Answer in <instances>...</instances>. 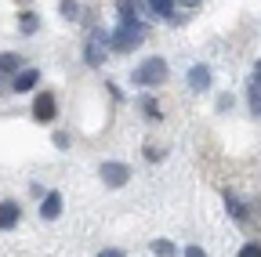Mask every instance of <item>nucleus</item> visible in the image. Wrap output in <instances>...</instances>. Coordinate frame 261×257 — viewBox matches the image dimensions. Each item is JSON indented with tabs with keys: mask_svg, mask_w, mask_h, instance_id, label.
<instances>
[{
	"mask_svg": "<svg viewBox=\"0 0 261 257\" xmlns=\"http://www.w3.org/2000/svg\"><path fill=\"white\" fill-rule=\"evenodd\" d=\"M142 37H145V25L142 22H120V29H116V33H113V51H135L138 44H142Z\"/></svg>",
	"mask_w": 261,
	"mask_h": 257,
	"instance_id": "f257e3e1",
	"label": "nucleus"
},
{
	"mask_svg": "<svg viewBox=\"0 0 261 257\" xmlns=\"http://www.w3.org/2000/svg\"><path fill=\"white\" fill-rule=\"evenodd\" d=\"M163 80H167V62H163V58H145L142 66L135 69V83L138 87H156Z\"/></svg>",
	"mask_w": 261,
	"mask_h": 257,
	"instance_id": "f03ea898",
	"label": "nucleus"
},
{
	"mask_svg": "<svg viewBox=\"0 0 261 257\" xmlns=\"http://www.w3.org/2000/svg\"><path fill=\"white\" fill-rule=\"evenodd\" d=\"M55 112H58V105H55V94H37V98H33V120L37 123H51L55 120Z\"/></svg>",
	"mask_w": 261,
	"mask_h": 257,
	"instance_id": "7ed1b4c3",
	"label": "nucleus"
},
{
	"mask_svg": "<svg viewBox=\"0 0 261 257\" xmlns=\"http://www.w3.org/2000/svg\"><path fill=\"white\" fill-rule=\"evenodd\" d=\"M127 178H130V170H127L123 163H102V181H106V185L120 188V185H127Z\"/></svg>",
	"mask_w": 261,
	"mask_h": 257,
	"instance_id": "20e7f679",
	"label": "nucleus"
},
{
	"mask_svg": "<svg viewBox=\"0 0 261 257\" xmlns=\"http://www.w3.org/2000/svg\"><path fill=\"white\" fill-rule=\"evenodd\" d=\"M87 62H91V66H102V62H106V37L102 33H91V40H87Z\"/></svg>",
	"mask_w": 261,
	"mask_h": 257,
	"instance_id": "39448f33",
	"label": "nucleus"
},
{
	"mask_svg": "<svg viewBox=\"0 0 261 257\" xmlns=\"http://www.w3.org/2000/svg\"><path fill=\"white\" fill-rule=\"evenodd\" d=\"M189 87L192 91H207L211 87V69L207 66H192L189 69Z\"/></svg>",
	"mask_w": 261,
	"mask_h": 257,
	"instance_id": "423d86ee",
	"label": "nucleus"
},
{
	"mask_svg": "<svg viewBox=\"0 0 261 257\" xmlns=\"http://www.w3.org/2000/svg\"><path fill=\"white\" fill-rule=\"evenodd\" d=\"M40 214H44L47 221H55V217L62 214V196H58V192H47V196H44V203H40Z\"/></svg>",
	"mask_w": 261,
	"mask_h": 257,
	"instance_id": "0eeeda50",
	"label": "nucleus"
},
{
	"mask_svg": "<svg viewBox=\"0 0 261 257\" xmlns=\"http://www.w3.org/2000/svg\"><path fill=\"white\" fill-rule=\"evenodd\" d=\"M18 69H22V62H18L15 51H4V54H0V76H15Z\"/></svg>",
	"mask_w": 261,
	"mask_h": 257,
	"instance_id": "6e6552de",
	"label": "nucleus"
},
{
	"mask_svg": "<svg viewBox=\"0 0 261 257\" xmlns=\"http://www.w3.org/2000/svg\"><path fill=\"white\" fill-rule=\"evenodd\" d=\"M37 80H40L37 69H22V73H15V91H33Z\"/></svg>",
	"mask_w": 261,
	"mask_h": 257,
	"instance_id": "1a4fd4ad",
	"label": "nucleus"
},
{
	"mask_svg": "<svg viewBox=\"0 0 261 257\" xmlns=\"http://www.w3.org/2000/svg\"><path fill=\"white\" fill-rule=\"evenodd\" d=\"M15 224H18V207L15 203H0V229H15Z\"/></svg>",
	"mask_w": 261,
	"mask_h": 257,
	"instance_id": "9d476101",
	"label": "nucleus"
},
{
	"mask_svg": "<svg viewBox=\"0 0 261 257\" xmlns=\"http://www.w3.org/2000/svg\"><path fill=\"white\" fill-rule=\"evenodd\" d=\"M149 11H152V15H160V18H171L174 0H149Z\"/></svg>",
	"mask_w": 261,
	"mask_h": 257,
	"instance_id": "9b49d317",
	"label": "nucleus"
},
{
	"mask_svg": "<svg viewBox=\"0 0 261 257\" xmlns=\"http://www.w3.org/2000/svg\"><path fill=\"white\" fill-rule=\"evenodd\" d=\"M247 102H250V112H257V116H261V87H257L254 80L247 83Z\"/></svg>",
	"mask_w": 261,
	"mask_h": 257,
	"instance_id": "f8f14e48",
	"label": "nucleus"
},
{
	"mask_svg": "<svg viewBox=\"0 0 261 257\" xmlns=\"http://www.w3.org/2000/svg\"><path fill=\"white\" fill-rule=\"evenodd\" d=\"M152 253H160V257H174V243H167V239H156V243H152Z\"/></svg>",
	"mask_w": 261,
	"mask_h": 257,
	"instance_id": "ddd939ff",
	"label": "nucleus"
},
{
	"mask_svg": "<svg viewBox=\"0 0 261 257\" xmlns=\"http://www.w3.org/2000/svg\"><path fill=\"white\" fill-rule=\"evenodd\" d=\"M225 203H228V210H232V217H236V221H243V217H247V214H243V207H240V199H236V196H225Z\"/></svg>",
	"mask_w": 261,
	"mask_h": 257,
	"instance_id": "4468645a",
	"label": "nucleus"
},
{
	"mask_svg": "<svg viewBox=\"0 0 261 257\" xmlns=\"http://www.w3.org/2000/svg\"><path fill=\"white\" fill-rule=\"evenodd\" d=\"M240 257H261V243H247V246L240 250Z\"/></svg>",
	"mask_w": 261,
	"mask_h": 257,
	"instance_id": "2eb2a0df",
	"label": "nucleus"
},
{
	"mask_svg": "<svg viewBox=\"0 0 261 257\" xmlns=\"http://www.w3.org/2000/svg\"><path fill=\"white\" fill-rule=\"evenodd\" d=\"M62 15L65 18H76V0H62Z\"/></svg>",
	"mask_w": 261,
	"mask_h": 257,
	"instance_id": "dca6fc26",
	"label": "nucleus"
},
{
	"mask_svg": "<svg viewBox=\"0 0 261 257\" xmlns=\"http://www.w3.org/2000/svg\"><path fill=\"white\" fill-rule=\"evenodd\" d=\"M22 29L33 33V29H37V15H22Z\"/></svg>",
	"mask_w": 261,
	"mask_h": 257,
	"instance_id": "f3484780",
	"label": "nucleus"
},
{
	"mask_svg": "<svg viewBox=\"0 0 261 257\" xmlns=\"http://www.w3.org/2000/svg\"><path fill=\"white\" fill-rule=\"evenodd\" d=\"M185 257H207V253H203L200 246H189V250H185Z\"/></svg>",
	"mask_w": 261,
	"mask_h": 257,
	"instance_id": "a211bd4d",
	"label": "nucleus"
},
{
	"mask_svg": "<svg viewBox=\"0 0 261 257\" xmlns=\"http://www.w3.org/2000/svg\"><path fill=\"white\" fill-rule=\"evenodd\" d=\"M98 257H123V250H102Z\"/></svg>",
	"mask_w": 261,
	"mask_h": 257,
	"instance_id": "6ab92c4d",
	"label": "nucleus"
},
{
	"mask_svg": "<svg viewBox=\"0 0 261 257\" xmlns=\"http://www.w3.org/2000/svg\"><path fill=\"white\" fill-rule=\"evenodd\" d=\"M254 83L261 87V62H257V69H254Z\"/></svg>",
	"mask_w": 261,
	"mask_h": 257,
	"instance_id": "aec40b11",
	"label": "nucleus"
},
{
	"mask_svg": "<svg viewBox=\"0 0 261 257\" xmlns=\"http://www.w3.org/2000/svg\"><path fill=\"white\" fill-rule=\"evenodd\" d=\"M185 4H189V8H196V4H200V0H185Z\"/></svg>",
	"mask_w": 261,
	"mask_h": 257,
	"instance_id": "412c9836",
	"label": "nucleus"
}]
</instances>
